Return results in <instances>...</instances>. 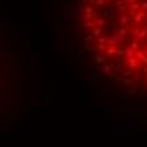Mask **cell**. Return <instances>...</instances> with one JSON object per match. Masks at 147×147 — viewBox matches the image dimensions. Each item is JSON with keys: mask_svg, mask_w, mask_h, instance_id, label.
<instances>
[{"mask_svg": "<svg viewBox=\"0 0 147 147\" xmlns=\"http://www.w3.org/2000/svg\"><path fill=\"white\" fill-rule=\"evenodd\" d=\"M80 58L122 100L147 103V0H71Z\"/></svg>", "mask_w": 147, "mask_h": 147, "instance_id": "1", "label": "cell"}]
</instances>
